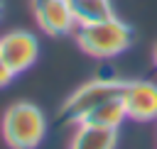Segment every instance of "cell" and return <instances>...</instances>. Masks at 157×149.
I'll use <instances>...</instances> for the list:
<instances>
[{"instance_id": "obj_12", "label": "cell", "mask_w": 157, "mask_h": 149, "mask_svg": "<svg viewBox=\"0 0 157 149\" xmlns=\"http://www.w3.org/2000/svg\"><path fill=\"white\" fill-rule=\"evenodd\" d=\"M2 10H5V7H2V0H0V17H2Z\"/></svg>"}, {"instance_id": "obj_6", "label": "cell", "mask_w": 157, "mask_h": 149, "mask_svg": "<svg viewBox=\"0 0 157 149\" xmlns=\"http://www.w3.org/2000/svg\"><path fill=\"white\" fill-rule=\"evenodd\" d=\"M32 12L42 32L49 37H66L76 27L69 0H32Z\"/></svg>"}, {"instance_id": "obj_5", "label": "cell", "mask_w": 157, "mask_h": 149, "mask_svg": "<svg viewBox=\"0 0 157 149\" xmlns=\"http://www.w3.org/2000/svg\"><path fill=\"white\" fill-rule=\"evenodd\" d=\"M128 120L150 122L157 120V83L152 81H128L120 93Z\"/></svg>"}, {"instance_id": "obj_4", "label": "cell", "mask_w": 157, "mask_h": 149, "mask_svg": "<svg viewBox=\"0 0 157 149\" xmlns=\"http://www.w3.org/2000/svg\"><path fill=\"white\" fill-rule=\"evenodd\" d=\"M0 54L15 76L25 73L39 56V42L32 32L12 29L0 37Z\"/></svg>"}, {"instance_id": "obj_2", "label": "cell", "mask_w": 157, "mask_h": 149, "mask_svg": "<svg viewBox=\"0 0 157 149\" xmlns=\"http://www.w3.org/2000/svg\"><path fill=\"white\" fill-rule=\"evenodd\" d=\"M47 134L44 112L27 100L12 103L2 115V139L10 149H37Z\"/></svg>"}, {"instance_id": "obj_3", "label": "cell", "mask_w": 157, "mask_h": 149, "mask_svg": "<svg viewBox=\"0 0 157 149\" xmlns=\"http://www.w3.org/2000/svg\"><path fill=\"white\" fill-rule=\"evenodd\" d=\"M125 83H128V78H96V81L83 83L64 100V105L59 110V122L61 125H81L83 117L91 110H96L101 103L120 98Z\"/></svg>"}, {"instance_id": "obj_7", "label": "cell", "mask_w": 157, "mask_h": 149, "mask_svg": "<svg viewBox=\"0 0 157 149\" xmlns=\"http://www.w3.org/2000/svg\"><path fill=\"white\" fill-rule=\"evenodd\" d=\"M118 144V132L115 129H103L93 125H76V132L71 137L69 149H115Z\"/></svg>"}, {"instance_id": "obj_10", "label": "cell", "mask_w": 157, "mask_h": 149, "mask_svg": "<svg viewBox=\"0 0 157 149\" xmlns=\"http://www.w3.org/2000/svg\"><path fill=\"white\" fill-rule=\"evenodd\" d=\"M12 78H15V73L10 71V66L5 64V59H2V54H0V88H5Z\"/></svg>"}, {"instance_id": "obj_8", "label": "cell", "mask_w": 157, "mask_h": 149, "mask_svg": "<svg viewBox=\"0 0 157 149\" xmlns=\"http://www.w3.org/2000/svg\"><path fill=\"white\" fill-rule=\"evenodd\" d=\"M128 120V112L123 107V100L120 98H113V100H105L101 103L96 110H91L81 125H93V127H103V129H115Z\"/></svg>"}, {"instance_id": "obj_11", "label": "cell", "mask_w": 157, "mask_h": 149, "mask_svg": "<svg viewBox=\"0 0 157 149\" xmlns=\"http://www.w3.org/2000/svg\"><path fill=\"white\" fill-rule=\"evenodd\" d=\"M152 59H155V66H157V44H155V51H152Z\"/></svg>"}, {"instance_id": "obj_1", "label": "cell", "mask_w": 157, "mask_h": 149, "mask_svg": "<svg viewBox=\"0 0 157 149\" xmlns=\"http://www.w3.org/2000/svg\"><path fill=\"white\" fill-rule=\"evenodd\" d=\"M76 42L78 46L96 59H113L130 49L132 44V27L123 22L120 17H108L93 24L76 27Z\"/></svg>"}, {"instance_id": "obj_9", "label": "cell", "mask_w": 157, "mask_h": 149, "mask_svg": "<svg viewBox=\"0 0 157 149\" xmlns=\"http://www.w3.org/2000/svg\"><path fill=\"white\" fill-rule=\"evenodd\" d=\"M69 5H71V12H74V20H76V27L93 24V22L113 17L110 0H69Z\"/></svg>"}]
</instances>
